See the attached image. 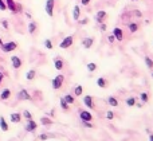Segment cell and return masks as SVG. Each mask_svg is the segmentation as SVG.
<instances>
[{
	"label": "cell",
	"mask_w": 153,
	"mask_h": 141,
	"mask_svg": "<svg viewBox=\"0 0 153 141\" xmlns=\"http://www.w3.org/2000/svg\"><path fill=\"white\" fill-rule=\"evenodd\" d=\"M6 4H7V8H9V11L11 12H14V14L19 12V11L22 9V6L16 4L14 0H6Z\"/></svg>",
	"instance_id": "cell-1"
},
{
	"label": "cell",
	"mask_w": 153,
	"mask_h": 141,
	"mask_svg": "<svg viewBox=\"0 0 153 141\" xmlns=\"http://www.w3.org/2000/svg\"><path fill=\"white\" fill-rule=\"evenodd\" d=\"M16 47H18V43L16 42H8V43H3L2 50L4 53H11V51H14Z\"/></svg>",
	"instance_id": "cell-2"
},
{
	"label": "cell",
	"mask_w": 153,
	"mask_h": 141,
	"mask_svg": "<svg viewBox=\"0 0 153 141\" xmlns=\"http://www.w3.org/2000/svg\"><path fill=\"white\" fill-rule=\"evenodd\" d=\"M73 43H74V38L70 35V36H66V38L61 42L59 47H61V49H68V47H71Z\"/></svg>",
	"instance_id": "cell-3"
},
{
	"label": "cell",
	"mask_w": 153,
	"mask_h": 141,
	"mask_svg": "<svg viewBox=\"0 0 153 141\" xmlns=\"http://www.w3.org/2000/svg\"><path fill=\"white\" fill-rule=\"evenodd\" d=\"M54 6H55V0H47L46 2V12L49 16L54 15Z\"/></svg>",
	"instance_id": "cell-4"
},
{
	"label": "cell",
	"mask_w": 153,
	"mask_h": 141,
	"mask_svg": "<svg viewBox=\"0 0 153 141\" xmlns=\"http://www.w3.org/2000/svg\"><path fill=\"white\" fill-rule=\"evenodd\" d=\"M63 79H65L63 75H56L54 78V81H52V87L54 89H61V86L63 83Z\"/></svg>",
	"instance_id": "cell-5"
},
{
	"label": "cell",
	"mask_w": 153,
	"mask_h": 141,
	"mask_svg": "<svg viewBox=\"0 0 153 141\" xmlns=\"http://www.w3.org/2000/svg\"><path fill=\"white\" fill-rule=\"evenodd\" d=\"M11 62H12V67H14L15 70L20 69V66H22V59H20L19 56H16V55L11 56Z\"/></svg>",
	"instance_id": "cell-6"
},
{
	"label": "cell",
	"mask_w": 153,
	"mask_h": 141,
	"mask_svg": "<svg viewBox=\"0 0 153 141\" xmlns=\"http://www.w3.org/2000/svg\"><path fill=\"white\" fill-rule=\"evenodd\" d=\"M79 117H81V120L83 121V122H86V121H91V120H93L91 113H90V112H85V110L79 113Z\"/></svg>",
	"instance_id": "cell-7"
},
{
	"label": "cell",
	"mask_w": 153,
	"mask_h": 141,
	"mask_svg": "<svg viewBox=\"0 0 153 141\" xmlns=\"http://www.w3.org/2000/svg\"><path fill=\"white\" fill-rule=\"evenodd\" d=\"M113 35L115 36V39H117V40L122 42V39H124V32H122V30H121V28L115 27V28L113 30Z\"/></svg>",
	"instance_id": "cell-8"
},
{
	"label": "cell",
	"mask_w": 153,
	"mask_h": 141,
	"mask_svg": "<svg viewBox=\"0 0 153 141\" xmlns=\"http://www.w3.org/2000/svg\"><path fill=\"white\" fill-rule=\"evenodd\" d=\"M18 97H19L20 100H31V96L28 94V91H27L26 89H22V90L18 93Z\"/></svg>",
	"instance_id": "cell-9"
},
{
	"label": "cell",
	"mask_w": 153,
	"mask_h": 141,
	"mask_svg": "<svg viewBox=\"0 0 153 141\" xmlns=\"http://www.w3.org/2000/svg\"><path fill=\"white\" fill-rule=\"evenodd\" d=\"M35 129H36V122H35L34 120H28V124L26 126V130L27 132H34Z\"/></svg>",
	"instance_id": "cell-10"
},
{
	"label": "cell",
	"mask_w": 153,
	"mask_h": 141,
	"mask_svg": "<svg viewBox=\"0 0 153 141\" xmlns=\"http://www.w3.org/2000/svg\"><path fill=\"white\" fill-rule=\"evenodd\" d=\"M20 118H22L20 113H12V114L9 116V120H11V122H14V124L20 122Z\"/></svg>",
	"instance_id": "cell-11"
},
{
	"label": "cell",
	"mask_w": 153,
	"mask_h": 141,
	"mask_svg": "<svg viewBox=\"0 0 153 141\" xmlns=\"http://www.w3.org/2000/svg\"><path fill=\"white\" fill-rule=\"evenodd\" d=\"M105 18H106V12H105V11H98L97 15H96V20L98 23H102L105 20Z\"/></svg>",
	"instance_id": "cell-12"
},
{
	"label": "cell",
	"mask_w": 153,
	"mask_h": 141,
	"mask_svg": "<svg viewBox=\"0 0 153 141\" xmlns=\"http://www.w3.org/2000/svg\"><path fill=\"white\" fill-rule=\"evenodd\" d=\"M93 43H94V39L93 38H86V39L82 40V44H83L85 49H90V47L93 46Z\"/></svg>",
	"instance_id": "cell-13"
},
{
	"label": "cell",
	"mask_w": 153,
	"mask_h": 141,
	"mask_svg": "<svg viewBox=\"0 0 153 141\" xmlns=\"http://www.w3.org/2000/svg\"><path fill=\"white\" fill-rule=\"evenodd\" d=\"M54 66L56 70H62L63 69V61L61 59V58H55L54 59Z\"/></svg>",
	"instance_id": "cell-14"
},
{
	"label": "cell",
	"mask_w": 153,
	"mask_h": 141,
	"mask_svg": "<svg viewBox=\"0 0 153 141\" xmlns=\"http://www.w3.org/2000/svg\"><path fill=\"white\" fill-rule=\"evenodd\" d=\"M9 97H11V90H9V89H4V90L2 91V94H0V98H2L3 101L8 100Z\"/></svg>",
	"instance_id": "cell-15"
},
{
	"label": "cell",
	"mask_w": 153,
	"mask_h": 141,
	"mask_svg": "<svg viewBox=\"0 0 153 141\" xmlns=\"http://www.w3.org/2000/svg\"><path fill=\"white\" fill-rule=\"evenodd\" d=\"M79 15H81V8H79V6H75L73 9V19L79 20Z\"/></svg>",
	"instance_id": "cell-16"
},
{
	"label": "cell",
	"mask_w": 153,
	"mask_h": 141,
	"mask_svg": "<svg viewBox=\"0 0 153 141\" xmlns=\"http://www.w3.org/2000/svg\"><path fill=\"white\" fill-rule=\"evenodd\" d=\"M83 102H85V105L87 108H90V109H93L94 108V103H93V98L90 97V96H86L85 98H83Z\"/></svg>",
	"instance_id": "cell-17"
},
{
	"label": "cell",
	"mask_w": 153,
	"mask_h": 141,
	"mask_svg": "<svg viewBox=\"0 0 153 141\" xmlns=\"http://www.w3.org/2000/svg\"><path fill=\"white\" fill-rule=\"evenodd\" d=\"M0 128H2V130L3 132H7L8 130V125L4 120V117H0Z\"/></svg>",
	"instance_id": "cell-18"
},
{
	"label": "cell",
	"mask_w": 153,
	"mask_h": 141,
	"mask_svg": "<svg viewBox=\"0 0 153 141\" xmlns=\"http://www.w3.org/2000/svg\"><path fill=\"white\" fill-rule=\"evenodd\" d=\"M35 31H36V23H35V22H31L30 24H28V32H30V34H34Z\"/></svg>",
	"instance_id": "cell-19"
},
{
	"label": "cell",
	"mask_w": 153,
	"mask_h": 141,
	"mask_svg": "<svg viewBox=\"0 0 153 141\" xmlns=\"http://www.w3.org/2000/svg\"><path fill=\"white\" fill-rule=\"evenodd\" d=\"M97 83H98V86H101V87H106V85H108V82H106V79L105 78H98L97 79Z\"/></svg>",
	"instance_id": "cell-20"
},
{
	"label": "cell",
	"mask_w": 153,
	"mask_h": 141,
	"mask_svg": "<svg viewBox=\"0 0 153 141\" xmlns=\"http://www.w3.org/2000/svg\"><path fill=\"white\" fill-rule=\"evenodd\" d=\"M63 98H65V101H66L67 103H74V101H75V98H74L73 96H70V94H67V96H65Z\"/></svg>",
	"instance_id": "cell-21"
},
{
	"label": "cell",
	"mask_w": 153,
	"mask_h": 141,
	"mask_svg": "<svg viewBox=\"0 0 153 141\" xmlns=\"http://www.w3.org/2000/svg\"><path fill=\"white\" fill-rule=\"evenodd\" d=\"M129 30H130V32H136L138 30V24L137 23H130L129 24Z\"/></svg>",
	"instance_id": "cell-22"
},
{
	"label": "cell",
	"mask_w": 153,
	"mask_h": 141,
	"mask_svg": "<svg viewBox=\"0 0 153 141\" xmlns=\"http://www.w3.org/2000/svg\"><path fill=\"white\" fill-rule=\"evenodd\" d=\"M26 78H27L28 81L34 79V78H35V70H30V71L26 74Z\"/></svg>",
	"instance_id": "cell-23"
},
{
	"label": "cell",
	"mask_w": 153,
	"mask_h": 141,
	"mask_svg": "<svg viewBox=\"0 0 153 141\" xmlns=\"http://www.w3.org/2000/svg\"><path fill=\"white\" fill-rule=\"evenodd\" d=\"M145 63H146V66H148L149 69H153V61L150 59L149 56H145Z\"/></svg>",
	"instance_id": "cell-24"
},
{
	"label": "cell",
	"mask_w": 153,
	"mask_h": 141,
	"mask_svg": "<svg viewBox=\"0 0 153 141\" xmlns=\"http://www.w3.org/2000/svg\"><path fill=\"white\" fill-rule=\"evenodd\" d=\"M23 117H24V118H27V121H28V120H32V114H31L28 110H24V112H23Z\"/></svg>",
	"instance_id": "cell-25"
},
{
	"label": "cell",
	"mask_w": 153,
	"mask_h": 141,
	"mask_svg": "<svg viewBox=\"0 0 153 141\" xmlns=\"http://www.w3.org/2000/svg\"><path fill=\"white\" fill-rule=\"evenodd\" d=\"M61 106H62L63 110H67V109H68V105H67V102L65 101V98H61Z\"/></svg>",
	"instance_id": "cell-26"
},
{
	"label": "cell",
	"mask_w": 153,
	"mask_h": 141,
	"mask_svg": "<svg viewBox=\"0 0 153 141\" xmlns=\"http://www.w3.org/2000/svg\"><path fill=\"white\" fill-rule=\"evenodd\" d=\"M109 103L112 105V106H117V105H118V101H117L114 97H110L109 98Z\"/></svg>",
	"instance_id": "cell-27"
},
{
	"label": "cell",
	"mask_w": 153,
	"mask_h": 141,
	"mask_svg": "<svg viewBox=\"0 0 153 141\" xmlns=\"http://www.w3.org/2000/svg\"><path fill=\"white\" fill-rule=\"evenodd\" d=\"M126 103L129 105V106H134V105H136V98H128Z\"/></svg>",
	"instance_id": "cell-28"
},
{
	"label": "cell",
	"mask_w": 153,
	"mask_h": 141,
	"mask_svg": "<svg viewBox=\"0 0 153 141\" xmlns=\"http://www.w3.org/2000/svg\"><path fill=\"white\" fill-rule=\"evenodd\" d=\"M42 124L43 125H50V124H52V121L50 118H47V117H43V118H42Z\"/></svg>",
	"instance_id": "cell-29"
},
{
	"label": "cell",
	"mask_w": 153,
	"mask_h": 141,
	"mask_svg": "<svg viewBox=\"0 0 153 141\" xmlns=\"http://www.w3.org/2000/svg\"><path fill=\"white\" fill-rule=\"evenodd\" d=\"M44 46H46L49 50H51V49H52V43H51V40H50V39H46V40H44Z\"/></svg>",
	"instance_id": "cell-30"
},
{
	"label": "cell",
	"mask_w": 153,
	"mask_h": 141,
	"mask_svg": "<svg viewBox=\"0 0 153 141\" xmlns=\"http://www.w3.org/2000/svg\"><path fill=\"white\" fill-rule=\"evenodd\" d=\"M87 69H89V71H94V70L97 69V65L91 62V63H89V65H87Z\"/></svg>",
	"instance_id": "cell-31"
},
{
	"label": "cell",
	"mask_w": 153,
	"mask_h": 141,
	"mask_svg": "<svg viewBox=\"0 0 153 141\" xmlns=\"http://www.w3.org/2000/svg\"><path fill=\"white\" fill-rule=\"evenodd\" d=\"M140 98H141V101H143V102H148V94L146 93H143V94H141V96H140Z\"/></svg>",
	"instance_id": "cell-32"
},
{
	"label": "cell",
	"mask_w": 153,
	"mask_h": 141,
	"mask_svg": "<svg viewBox=\"0 0 153 141\" xmlns=\"http://www.w3.org/2000/svg\"><path fill=\"white\" fill-rule=\"evenodd\" d=\"M82 91H83V89H82V86H77L75 87V96H81Z\"/></svg>",
	"instance_id": "cell-33"
},
{
	"label": "cell",
	"mask_w": 153,
	"mask_h": 141,
	"mask_svg": "<svg viewBox=\"0 0 153 141\" xmlns=\"http://www.w3.org/2000/svg\"><path fill=\"white\" fill-rule=\"evenodd\" d=\"M6 9H7V4L3 0H0V11H6Z\"/></svg>",
	"instance_id": "cell-34"
},
{
	"label": "cell",
	"mask_w": 153,
	"mask_h": 141,
	"mask_svg": "<svg viewBox=\"0 0 153 141\" xmlns=\"http://www.w3.org/2000/svg\"><path fill=\"white\" fill-rule=\"evenodd\" d=\"M106 118H108V120H113V118H114V114H113L112 112H108V113H106Z\"/></svg>",
	"instance_id": "cell-35"
},
{
	"label": "cell",
	"mask_w": 153,
	"mask_h": 141,
	"mask_svg": "<svg viewBox=\"0 0 153 141\" xmlns=\"http://www.w3.org/2000/svg\"><path fill=\"white\" fill-rule=\"evenodd\" d=\"M108 40H109L110 43H113V42L115 40V36H114V35L112 34V35H109V36H108Z\"/></svg>",
	"instance_id": "cell-36"
},
{
	"label": "cell",
	"mask_w": 153,
	"mask_h": 141,
	"mask_svg": "<svg viewBox=\"0 0 153 141\" xmlns=\"http://www.w3.org/2000/svg\"><path fill=\"white\" fill-rule=\"evenodd\" d=\"M2 26H3V27H4L6 30L8 28V22H7L6 19H4V20H2Z\"/></svg>",
	"instance_id": "cell-37"
},
{
	"label": "cell",
	"mask_w": 153,
	"mask_h": 141,
	"mask_svg": "<svg viewBox=\"0 0 153 141\" xmlns=\"http://www.w3.org/2000/svg\"><path fill=\"white\" fill-rule=\"evenodd\" d=\"M99 24H101V26H99V27H101V31H106V24H105L103 22H102V23H99Z\"/></svg>",
	"instance_id": "cell-38"
},
{
	"label": "cell",
	"mask_w": 153,
	"mask_h": 141,
	"mask_svg": "<svg viewBox=\"0 0 153 141\" xmlns=\"http://www.w3.org/2000/svg\"><path fill=\"white\" fill-rule=\"evenodd\" d=\"M91 2V0H81V3H82V6H87L89 3Z\"/></svg>",
	"instance_id": "cell-39"
},
{
	"label": "cell",
	"mask_w": 153,
	"mask_h": 141,
	"mask_svg": "<svg viewBox=\"0 0 153 141\" xmlns=\"http://www.w3.org/2000/svg\"><path fill=\"white\" fill-rule=\"evenodd\" d=\"M39 138H40V140H47V138H49V136H47V134H40Z\"/></svg>",
	"instance_id": "cell-40"
},
{
	"label": "cell",
	"mask_w": 153,
	"mask_h": 141,
	"mask_svg": "<svg viewBox=\"0 0 153 141\" xmlns=\"http://www.w3.org/2000/svg\"><path fill=\"white\" fill-rule=\"evenodd\" d=\"M79 23H81V24H86V23H87V19H83V20H81Z\"/></svg>",
	"instance_id": "cell-41"
},
{
	"label": "cell",
	"mask_w": 153,
	"mask_h": 141,
	"mask_svg": "<svg viewBox=\"0 0 153 141\" xmlns=\"http://www.w3.org/2000/svg\"><path fill=\"white\" fill-rule=\"evenodd\" d=\"M3 77H4L3 73H0V83H2V81H3Z\"/></svg>",
	"instance_id": "cell-42"
},
{
	"label": "cell",
	"mask_w": 153,
	"mask_h": 141,
	"mask_svg": "<svg viewBox=\"0 0 153 141\" xmlns=\"http://www.w3.org/2000/svg\"><path fill=\"white\" fill-rule=\"evenodd\" d=\"M3 47V40H2V38H0V49Z\"/></svg>",
	"instance_id": "cell-43"
},
{
	"label": "cell",
	"mask_w": 153,
	"mask_h": 141,
	"mask_svg": "<svg viewBox=\"0 0 153 141\" xmlns=\"http://www.w3.org/2000/svg\"><path fill=\"white\" fill-rule=\"evenodd\" d=\"M149 140H150V141H153V134H152V136L149 137Z\"/></svg>",
	"instance_id": "cell-44"
},
{
	"label": "cell",
	"mask_w": 153,
	"mask_h": 141,
	"mask_svg": "<svg viewBox=\"0 0 153 141\" xmlns=\"http://www.w3.org/2000/svg\"><path fill=\"white\" fill-rule=\"evenodd\" d=\"M152 77H153V74H152Z\"/></svg>",
	"instance_id": "cell-45"
}]
</instances>
